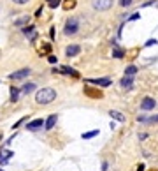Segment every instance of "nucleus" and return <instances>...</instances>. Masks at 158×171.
Returning a JSON list of instances; mask_svg holds the SVG:
<instances>
[{"mask_svg":"<svg viewBox=\"0 0 158 171\" xmlns=\"http://www.w3.org/2000/svg\"><path fill=\"white\" fill-rule=\"evenodd\" d=\"M56 99V92L53 90V88H42L37 92L35 95V101L39 102V104H49V102H53Z\"/></svg>","mask_w":158,"mask_h":171,"instance_id":"1","label":"nucleus"},{"mask_svg":"<svg viewBox=\"0 0 158 171\" xmlns=\"http://www.w3.org/2000/svg\"><path fill=\"white\" fill-rule=\"evenodd\" d=\"M78 30H79V21L78 18H69L67 19V23H65V34L67 36H74V34H78Z\"/></svg>","mask_w":158,"mask_h":171,"instance_id":"2","label":"nucleus"},{"mask_svg":"<svg viewBox=\"0 0 158 171\" xmlns=\"http://www.w3.org/2000/svg\"><path fill=\"white\" fill-rule=\"evenodd\" d=\"M113 4H114V0H93L91 2L93 9H97V11H107L113 7Z\"/></svg>","mask_w":158,"mask_h":171,"instance_id":"3","label":"nucleus"},{"mask_svg":"<svg viewBox=\"0 0 158 171\" xmlns=\"http://www.w3.org/2000/svg\"><path fill=\"white\" fill-rule=\"evenodd\" d=\"M155 106H157V102H155V99H151V97H146V99H142V102H140V110H144V111L155 110Z\"/></svg>","mask_w":158,"mask_h":171,"instance_id":"4","label":"nucleus"},{"mask_svg":"<svg viewBox=\"0 0 158 171\" xmlns=\"http://www.w3.org/2000/svg\"><path fill=\"white\" fill-rule=\"evenodd\" d=\"M44 122H46V120H42V118L32 120V122L26 124V129H28V131H37V129H40V127H44Z\"/></svg>","mask_w":158,"mask_h":171,"instance_id":"5","label":"nucleus"},{"mask_svg":"<svg viewBox=\"0 0 158 171\" xmlns=\"http://www.w3.org/2000/svg\"><path fill=\"white\" fill-rule=\"evenodd\" d=\"M30 69H20V71H16V73H12V74H9V78L11 79H23V78L30 76Z\"/></svg>","mask_w":158,"mask_h":171,"instance_id":"6","label":"nucleus"},{"mask_svg":"<svg viewBox=\"0 0 158 171\" xmlns=\"http://www.w3.org/2000/svg\"><path fill=\"white\" fill-rule=\"evenodd\" d=\"M79 53H81V46H78V44H70V46L65 50V55H67V57H76Z\"/></svg>","mask_w":158,"mask_h":171,"instance_id":"7","label":"nucleus"},{"mask_svg":"<svg viewBox=\"0 0 158 171\" xmlns=\"http://www.w3.org/2000/svg\"><path fill=\"white\" fill-rule=\"evenodd\" d=\"M56 120H58V116H56V115H51V116H48V118H46V122H44V129H48V131H51V129L55 127V124H56Z\"/></svg>","mask_w":158,"mask_h":171,"instance_id":"8","label":"nucleus"},{"mask_svg":"<svg viewBox=\"0 0 158 171\" xmlns=\"http://www.w3.org/2000/svg\"><path fill=\"white\" fill-rule=\"evenodd\" d=\"M23 34H25L26 37H30L32 41H35V37H37V34H35V27H32V25L25 27V28H23Z\"/></svg>","mask_w":158,"mask_h":171,"instance_id":"9","label":"nucleus"},{"mask_svg":"<svg viewBox=\"0 0 158 171\" xmlns=\"http://www.w3.org/2000/svg\"><path fill=\"white\" fill-rule=\"evenodd\" d=\"M90 83L93 85H99V87H109L111 85V79L109 78H99V79H88Z\"/></svg>","mask_w":158,"mask_h":171,"instance_id":"10","label":"nucleus"},{"mask_svg":"<svg viewBox=\"0 0 158 171\" xmlns=\"http://www.w3.org/2000/svg\"><path fill=\"white\" fill-rule=\"evenodd\" d=\"M84 94L93 97V99H102V97H104L100 90H93V88H88V87H84Z\"/></svg>","mask_w":158,"mask_h":171,"instance_id":"11","label":"nucleus"},{"mask_svg":"<svg viewBox=\"0 0 158 171\" xmlns=\"http://www.w3.org/2000/svg\"><path fill=\"white\" fill-rule=\"evenodd\" d=\"M109 115H111V118H114V120H118V122H125V115L116 111V110H111Z\"/></svg>","mask_w":158,"mask_h":171,"instance_id":"12","label":"nucleus"},{"mask_svg":"<svg viewBox=\"0 0 158 171\" xmlns=\"http://www.w3.org/2000/svg\"><path fill=\"white\" fill-rule=\"evenodd\" d=\"M60 73H63V74H70V76H74V78L79 76V73L76 71V69H72V67H67V65H65V67H61V71H60Z\"/></svg>","mask_w":158,"mask_h":171,"instance_id":"13","label":"nucleus"},{"mask_svg":"<svg viewBox=\"0 0 158 171\" xmlns=\"http://www.w3.org/2000/svg\"><path fill=\"white\" fill-rule=\"evenodd\" d=\"M132 85H134V83H132V76H125L123 79H121V87H123V88L130 90V88H132Z\"/></svg>","mask_w":158,"mask_h":171,"instance_id":"14","label":"nucleus"},{"mask_svg":"<svg viewBox=\"0 0 158 171\" xmlns=\"http://www.w3.org/2000/svg\"><path fill=\"white\" fill-rule=\"evenodd\" d=\"M34 90H35V83H26V85H23V88H21L23 94H30V92H34Z\"/></svg>","mask_w":158,"mask_h":171,"instance_id":"15","label":"nucleus"},{"mask_svg":"<svg viewBox=\"0 0 158 171\" xmlns=\"http://www.w3.org/2000/svg\"><path fill=\"white\" fill-rule=\"evenodd\" d=\"M137 73V67L135 65H128L127 69H125V76H134Z\"/></svg>","mask_w":158,"mask_h":171,"instance_id":"16","label":"nucleus"},{"mask_svg":"<svg viewBox=\"0 0 158 171\" xmlns=\"http://www.w3.org/2000/svg\"><path fill=\"white\" fill-rule=\"evenodd\" d=\"M123 55H125V51H123L121 48H118V46H114V51H113V57H114V58H123Z\"/></svg>","mask_w":158,"mask_h":171,"instance_id":"17","label":"nucleus"},{"mask_svg":"<svg viewBox=\"0 0 158 171\" xmlns=\"http://www.w3.org/2000/svg\"><path fill=\"white\" fill-rule=\"evenodd\" d=\"M28 21H30V18H28V16H21L20 19H16V21H14V25L23 27V25H25V23H28Z\"/></svg>","mask_w":158,"mask_h":171,"instance_id":"18","label":"nucleus"},{"mask_svg":"<svg viewBox=\"0 0 158 171\" xmlns=\"http://www.w3.org/2000/svg\"><path fill=\"white\" fill-rule=\"evenodd\" d=\"M18 95H20V90L12 87V88H11V101H12V102H16V101H18Z\"/></svg>","mask_w":158,"mask_h":171,"instance_id":"19","label":"nucleus"},{"mask_svg":"<svg viewBox=\"0 0 158 171\" xmlns=\"http://www.w3.org/2000/svg\"><path fill=\"white\" fill-rule=\"evenodd\" d=\"M99 134V131H90V133H84L83 134V139H91V138H95Z\"/></svg>","mask_w":158,"mask_h":171,"instance_id":"20","label":"nucleus"},{"mask_svg":"<svg viewBox=\"0 0 158 171\" xmlns=\"http://www.w3.org/2000/svg\"><path fill=\"white\" fill-rule=\"evenodd\" d=\"M157 44H158L157 39H149V41H146V44H144V46H146V48H149V46H157Z\"/></svg>","mask_w":158,"mask_h":171,"instance_id":"21","label":"nucleus"},{"mask_svg":"<svg viewBox=\"0 0 158 171\" xmlns=\"http://www.w3.org/2000/svg\"><path fill=\"white\" fill-rule=\"evenodd\" d=\"M119 5L121 7H128V5H132V0H119Z\"/></svg>","mask_w":158,"mask_h":171,"instance_id":"22","label":"nucleus"},{"mask_svg":"<svg viewBox=\"0 0 158 171\" xmlns=\"http://www.w3.org/2000/svg\"><path fill=\"white\" fill-rule=\"evenodd\" d=\"M7 161H9V159H7V157H5V155H4V152H2V150H0V164H5V162H7Z\"/></svg>","mask_w":158,"mask_h":171,"instance_id":"23","label":"nucleus"},{"mask_svg":"<svg viewBox=\"0 0 158 171\" xmlns=\"http://www.w3.org/2000/svg\"><path fill=\"white\" fill-rule=\"evenodd\" d=\"M60 5V0H51V2H49V7H51V9H55V7H58Z\"/></svg>","mask_w":158,"mask_h":171,"instance_id":"24","label":"nucleus"},{"mask_svg":"<svg viewBox=\"0 0 158 171\" xmlns=\"http://www.w3.org/2000/svg\"><path fill=\"white\" fill-rule=\"evenodd\" d=\"M48 60H49V64H56V62H58V58L53 57V55H49V57H48Z\"/></svg>","mask_w":158,"mask_h":171,"instance_id":"25","label":"nucleus"},{"mask_svg":"<svg viewBox=\"0 0 158 171\" xmlns=\"http://www.w3.org/2000/svg\"><path fill=\"white\" fill-rule=\"evenodd\" d=\"M14 4H20V5H23V4H28L30 0H12Z\"/></svg>","mask_w":158,"mask_h":171,"instance_id":"26","label":"nucleus"},{"mask_svg":"<svg viewBox=\"0 0 158 171\" xmlns=\"http://www.w3.org/2000/svg\"><path fill=\"white\" fill-rule=\"evenodd\" d=\"M148 122H151V124H155V122H158V115H155V116H151V118H148Z\"/></svg>","mask_w":158,"mask_h":171,"instance_id":"27","label":"nucleus"},{"mask_svg":"<svg viewBox=\"0 0 158 171\" xmlns=\"http://www.w3.org/2000/svg\"><path fill=\"white\" fill-rule=\"evenodd\" d=\"M139 18H140V16H139L137 13H135V14H132V16H130L128 19H130V21H135V19H139Z\"/></svg>","mask_w":158,"mask_h":171,"instance_id":"28","label":"nucleus"},{"mask_svg":"<svg viewBox=\"0 0 158 171\" xmlns=\"http://www.w3.org/2000/svg\"><path fill=\"white\" fill-rule=\"evenodd\" d=\"M23 122H25V118H21V120H18V122H16V124H14V125H12V129H16V127H18V125H20V124H23Z\"/></svg>","mask_w":158,"mask_h":171,"instance_id":"29","label":"nucleus"},{"mask_svg":"<svg viewBox=\"0 0 158 171\" xmlns=\"http://www.w3.org/2000/svg\"><path fill=\"white\" fill-rule=\"evenodd\" d=\"M49 36H51V39H55V28H51V30H49Z\"/></svg>","mask_w":158,"mask_h":171,"instance_id":"30","label":"nucleus"},{"mask_svg":"<svg viewBox=\"0 0 158 171\" xmlns=\"http://www.w3.org/2000/svg\"><path fill=\"white\" fill-rule=\"evenodd\" d=\"M137 171H144V166L140 164V166H139V168H137Z\"/></svg>","mask_w":158,"mask_h":171,"instance_id":"31","label":"nucleus"},{"mask_svg":"<svg viewBox=\"0 0 158 171\" xmlns=\"http://www.w3.org/2000/svg\"><path fill=\"white\" fill-rule=\"evenodd\" d=\"M0 171H2V170H0Z\"/></svg>","mask_w":158,"mask_h":171,"instance_id":"32","label":"nucleus"}]
</instances>
